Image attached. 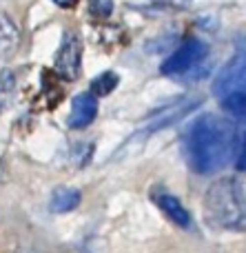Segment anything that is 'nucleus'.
<instances>
[{
    "label": "nucleus",
    "instance_id": "nucleus-11",
    "mask_svg": "<svg viewBox=\"0 0 246 253\" xmlns=\"http://www.w3.org/2000/svg\"><path fill=\"white\" fill-rule=\"evenodd\" d=\"M89 11L96 18H109L113 13V0H89Z\"/></svg>",
    "mask_w": 246,
    "mask_h": 253
},
{
    "label": "nucleus",
    "instance_id": "nucleus-5",
    "mask_svg": "<svg viewBox=\"0 0 246 253\" xmlns=\"http://www.w3.org/2000/svg\"><path fill=\"white\" fill-rule=\"evenodd\" d=\"M80 58H82V40L75 31H67L56 53L58 76H62L65 80H75L80 74Z\"/></svg>",
    "mask_w": 246,
    "mask_h": 253
},
{
    "label": "nucleus",
    "instance_id": "nucleus-4",
    "mask_svg": "<svg viewBox=\"0 0 246 253\" xmlns=\"http://www.w3.org/2000/svg\"><path fill=\"white\" fill-rule=\"evenodd\" d=\"M213 93H215L220 100L246 93V53L235 56L233 60L220 71L215 84H213Z\"/></svg>",
    "mask_w": 246,
    "mask_h": 253
},
{
    "label": "nucleus",
    "instance_id": "nucleus-7",
    "mask_svg": "<svg viewBox=\"0 0 246 253\" xmlns=\"http://www.w3.org/2000/svg\"><path fill=\"white\" fill-rule=\"evenodd\" d=\"M155 202H158L160 209L169 215L171 222H176L177 227H184V229L191 227V215L186 213V209L182 207V202L177 200L176 196H171V193H167V191H160V193H155Z\"/></svg>",
    "mask_w": 246,
    "mask_h": 253
},
{
    "label": "nucleus",
    "instance_id": "nucleus-10",
    "mask_svg": "<svg viewBox=\"0 0 246 253\" xmlns=\"http://www.w3.org/2000/svg\"><path fill=\"white\" fill-rule=\"evenodd\" d=\"M115 87H118V74H111V71H106V74H100L91 83V93L96 98H105V96H109V93L113 91Z\"/></svg>",
    "mask_w": 246,
    "mask_h": 253
},
{
    "label": "nucleus",
    "instance_id": "nucleus-13",
    "mask_svg": "<svg viewBox=\"0 0 246 253\" xmlns=\"http://www.w3.org/2000/svg\"><path fill=\"white\" fill-rule=\"evenodd\" d=\"M53 2L58 4V7H65V9H71L78 4V0H53Z\"/></svg>",
    "mask_w": 246,
    "mask_h": 253
},
{
    "label": "nucleus",
    "instance_id": "nucleus-3",
    "mask_svg": "<svg viewBox=\"0 0 246 253\" xmlns=\"http://www.w3.org/2000/svg\"><path fill=\"white\" fill-rule=\"evenodd\" d=\"M207 44L202 40H186L171 58L162 65V74L171 78H184V76H195L198 67L207 60Z\"/></svg>",
    "mask_w": 246,
    "mask_h": 253
},
{
    "label": "nucleus",
    "instance_id": "nucleus-1",
    "mask_svg": "<svg viewBox=\"0 0 246 253\" xmlns=\"http://www.w3.org/2000/svg\"><path fill=\"white\" fill-rule=\"evenodd\" d=\"M238 151V129L224 116L207 114L189 126L184 153L198 173H213L226 167Z\"/></svg>",
    "mask_w": 246,
    "mask_h": 253
},
{
    "label": "nucleus",
    "instance_id": "nucleus-8",
    "mask_svg": "<svg viewBox=\"0 0 246 253\" xmlns=\"http://www.w3.org/2000/svg\"><path fill=\"white\" fill-rule=\"evenodd\" d=\"M18 42H20L18 27L13 25L7 13H0V58L11 56L18 49Z\"/></svg>",
    "mask_w": 246,
    "mask_h": 253
},
{
    "label": "nucleus",
    "instance_id": "nucleus-12",
    "mask_svg": "<svg viewBox=\"0 0 246 253\" xmlns=\"http://www.w3.org/2000/svg\"><path fill=\"white\" fill-rule=\"evenodd\" d=\"M244 123H246V118H244ZM238 165H240V169H246V125H244V129L238 133Z\"/></svg>",
    "mask_w": 246,
    "mask_h": 253
},
{
    "label": "nucleus",
    "instance_id": "nucleus-6",
    "mask_svg": "<svg viewBox=\"0 0 246 253\" xmlns=\"http://www.w3.org/2000/svg\"><path fill=\"white\" fill-rule=\"evenodd\" d=\"M98 114V102L93 93H80V96L73 98L71 102V118L69 125L75 126V129H82V126L91 125L93 118Z\"/></svg>",
    "mask_w": 246,
    "mask_h": 253
},
{
    "label": "nucleus",
    "instance_id": "nucleus-9",
    "mask_svg": "<svg viewBox=\"0 0 246 253\" xmlns=\"http://www.w3.org/2000/svg\"><path fill=\"white\" fill-rule=\"evenodd\" d=\"M80 202V193L73 191L69 187H60L58 191H53V198H51V209L53 211H71L73 207H78Z\"/></svg>",
    "mask_w": 246,
    "mask_h": 253
},
{
    "label": "nucleus",
    "instance_id": "nucleus-14",
    "mask_svg": "<svg viewBox=\"0 0 246 253\" xmlns=\"http://www.w3.org/2000/svg\"><path fill=\"white\" fill-rule=\"evenodd\" d=\"M2 173H4V171H2V165H0V180H2Z\"/></svg>",
    "mask_w": 246,
    "mask_h": 253
},
{
    "label": "nucleus",
    "instance_id": "nucleus-2",
    "mask_svg": "<svg viewBox=\"0 0 246 253\" xmlns=\"http://www.w3.org/2000/svg\"><path fill=\"white\" fill-rule=\"evenodd\" d=\"M204 202L213 224L231 231H246V175H229L213 182Z\"/></svg>",
    "mask_w": 246,
    "mask_h": 253
}]
</instances>
